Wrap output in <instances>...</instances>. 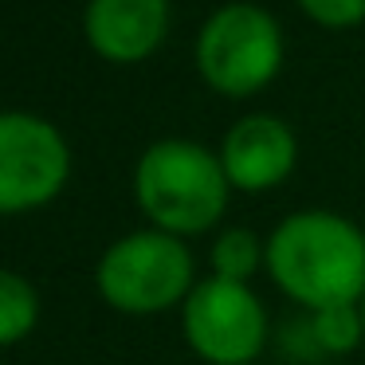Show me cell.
Here are the masks:
<instances>
[{
    "instance_id": "obj_1",
    "label": "cell",
    "mask_w": 365,
    "mask_h": 365,
    "mask_svg": "<svg viewBox=\"0 0 365 365\" xmlns=\"http://www.w3.org/2000/svg\"><path fill=\"white\" fill-rule=\"evenodd\" d=\"M267 267L271 283L291 302L314 310L361 307L365 299V232L330 208H302L271 228Z\"/></svg>"
},
{
    "instance_id": "obj_2",
    "label": "cell",
    "mask_w": 365,
    "mask_h": 365,
    "mask_svg": "<svg viewBox=\"0 0 365 365\" xmlns=\"http://www.w3.org/2000/svg\"><path fill=\"white\" fill-rule=\"evenodd\" d=\"M232 181L220 153L189 138L145 145L134 165V197L150 228L169 236H205L228 212Z\"/></svg>"
},
{
    "instance_id": "obj_3",
    "label": "cell",
    "mask_w": 365,
    "mask_h": 365,
    "mask_svg": "<svg viewBox=\"0 0 365 365\" xmlns=\"http://www.w3.org/2000/svg\"><path fill=\"white\" fill-rule=\"evenodd\" d=\"M95 287L106 307L122 314H161L169 307H185L197 287V263L181 236L142 228L103 252Z\"/></svg>"
},
{
    "instance_id": "obj_4",
    "label": "cell",
    "mask_w": 365,
    "mask_h": 365,
    "mask_svg": "<svg viewBox=\"0 0 365 365\" xmlns=\"http://www.w3.org/2000/svg\"><path fill=\"white\" fill-rule=\"evenodd\" d=\"M283 67V32L252 0H228L197 32V71L216 95L252 98Z\"/></svg>"
},
{
    "instance_id": "obj_5",
    "label": "cell",
    "mask_w": 365,
    "mask_h": 365,
    "mask_svg": "<svg viewBox=\"0 0 365 365\" xmlns=\"http://www.w3.org/2000/svg\"><path fill=\"white\" fill-rule=\"evenodd\" d=\"M181 334L208 365H252L267 346V310L247 283L208 275L185 299Z\"/></svg>"
},
{
    "instance_id": "obj_6",
    "label": "cell",
    "mask_w": 365,
    "mask_h": 365,
    "mask_svg": "<svg viewBox=\"0 0 365 365\" xmlns=\"http://www.w3.org/2000/svg\"><path fill=\"white\" fill-rule=\"evenodd\" d=\"M71 177V145L56 122L28 110L0 114V212L43 208Z\"/></svg>"
},
{
    "instance_id": "obj_7",
    "label": "cell",
    "mask_w": 365,
    "mask_h": 365,
    "mask_svg": "<svg viewBox=\"0 0 365 365\" xmlns=\"http://www.w3.org/2000/svg\"><path fill=\"white\" fill-rule=\"evenodd\" d=\"M220 161L232 189L267 192L291 177L299 161V142H294V130L275 114H244L224 134Z\"/></svg>"
},
{
    "instance_id": "obj_8",
    "label": "cell",
    "mask_w": 365,
    "mask_h": 365,
    "mask_svg": "<svg viewBox=\"0 0 365 365\" xmlns=\"http://www.w3.org/2000/svg\"><path fill=\"white\" fill-rule=\"evenodd\" d=\"M169 0H87L83 36L106 63H142L165 43Z\"/></svg>"
},
{
    "instance_id": "obj_9",
    "label": "cell",
    "mask_w": 365,
    "mask_h": 365,
    "mask_svg": "<svg viewBox=\"0 0 365 365\" xmlns=\"http://www.w3.org/2000/svg\"><path fill=\"white\" fill-rule=\"evenodd\" d=\"M36 322H40V294H36L32 279L4 271L0 275V341L16 346L36 330Z\"/></svg>"
},
{
    "instance_id": "obj_10",
    "label": "cell",
    "mask_w": 365,
    "mask_h": 365,
    "mask_svg": "<svg viewBox=\"0 0 365 365\" xmlns=\"http://www.w3.org/2000/svg\"><path fill=\"white\" fill-rule=\"evenodd\" d=\"M263 259H267V244H259L252 228H228L212 244V275L232 283H247L263 267Z\"/></svg>"
},
{
    "instance_id": "obj_11",
    "label": "cell",
    "mask_w": 365,
    "mask_h": 365,
    "mask_svg": "<svg viewBox=\"0 0 365 365\" xmlns=\"http://www.w3.org/2000/svg\"><path fill=\"white\" fill-rule=\"evenodd\" d=\"M310 338L322 354H354L365 341V326H361V307H330V310H314L310 314Z\"/></svg>"
},
{
    "instance_id": "obj_12",
    "label": "cell",
    "mask_w": 365,
    "mask_h": 365,
    "mask_svg": "<svg viewBox=\"0 0 365 365\" xmlns=\"http://www.w3.org/2000/svg\"><path fill=\"white\" fill-rule=\"evenodd\" d=\"M299 9L322 28H357L365 20V0H299Z\"/></svg>"
},
{
    "instance_id": "obj_13",
    "label": "cell",
    "mask_w": 365,
    "mask_h": 365,
    "mask_svg": "<svg viewBox=\"0 0 365 365\" xmlns=\"http://www.w3.org/2000/svg\"><path fill=\"white\" fill-rule=\"evenodd\" d=\"M361 326H365V299H361Z\"/></svg>"
}]
</instances>
